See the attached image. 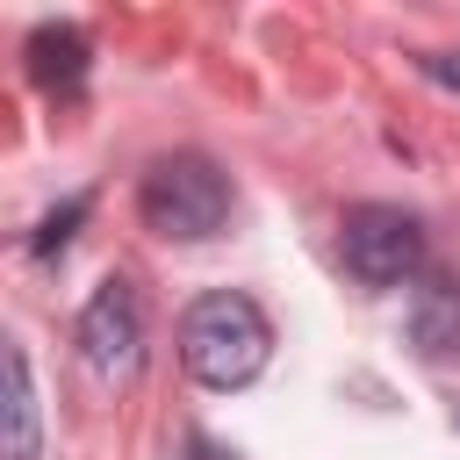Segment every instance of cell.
I'll return each mask as SVG.
<instances>
[{"mask_svg": "<svg viewBox=\"0 0 460 460\" xmlns=\"http://www.w3.org/2000/svg\"><path fill=\"white\" fill-rule=\"evenodd\" d=\"M180 359H187V374L201 388H244L273 359V323H266V309L252 295L216 288L180 316Z\"/></svg>", "mask_w": 460, "mask_h": 460, "instance_id": "1", "label": "cell"}, {"mask_svg": "<svg viewBox=\"0 0 460 460\" xmlns=\"http://www.w3.org/2000/svg\"><path fill=\"white\" fill-rule=\"evenodd\" d=\"M137 216H144L158 237H180V244L216 237V230L230 223V180H223L216 158H201V151H172V158H158V165L144 172V187H137Z\"/></svg>", "mask_w": 460, "mask_h": 460, "instance_id": "2", "label": "cell"}, {"mask_svg": "<svg viewBox=\"0 0 460 460\" xmlns=\"http://www.w3.org/2000/svg\"><path fill=\"white\" fill-rule=\"evenodd\" d=\"M338 259H345V273H352L359 288H402V280H417V266H424V223H417L410 208L359 201V208H345V223H338Z\"/></svg>", "mask_w": 460, "mask_h": 460, "instance_id": "3", "label": "cell"}, {"mask_svg": "<svg viewBox=\"0 0 460 460\" xmlns=\"http://www.w3.org/2000/svg\"><path fill=\"white\" fill-rule=\"evenodd\" d=\"M137 345H144V309H137V288L129 280H101L93 302L79 309V352L93 374H129L137 367Z\"/></svg>", "mask_w": 460, "mask_h": 460, "instance_id": "4", "label": "cell"}, {"mask_svg": "<svg viewBox=\"0 0 460 460\" xmlns=\"http://www.w3.org/2000/svg\"><path fill=\"white\" fill-rule=\"evenodd\" d=\"M410 338L424 359H460V273H431L410 302Z\"/></svg>", "mask_w": 460, "mask_h": 460, "instance_id": "5", "label": "cell"}, {"mask_svg": "<svg viewBox=\"0 0 460 460\" xmlns=\"http://www.w3.org/2000/svg\"><path fill=\"white\" fill-rule=\"evenodd\" d=\"M29 72H36V86H50V93H72V86L86 79V36H79L72 22H58V29H36V36H29Z\"/></svg>", "mask_w": 460, "mask_h": 460, "instance_id": "6", "label": "cell"}, {"mask_svg": "<svg viewBox=\"0 0 460 460\" xmlns=\"http://www.w3.org/2000/svg\"><path fill=\"white\" fill-rule=\"evenodd\" d=\"M7 460H36V388H29V352H7Z\"/></svg>", "mask_w": 460, "mask_h": 460, "instance_id": "7", "label": "cell"}, {"mask_svg": "<svg viewBox=\"0 0 460 460\" xmlns=\"http://www.w3.org/2000/svg\"><path fill=\"white\" fill-rule=\"evenodd\" d=\"M79 216H86V194H72L58 216H43V230H36V252H65V244H72V230H79Z\"/></svg>", "mask_w": 460, "mask_h": 460, "instance_id": "8", "label": "cell"}, {"mask_svg": "<svg viewBox=\"0 0 460 460\" xmlns=\"http://www.w3.org/2000/svg\"><path fill=\"white\" fill-rule=\"evenodd\" d=\"M417 65H424V72H431L438 86H460V50H424Z\"/></svg>", "mask_w": 460, "mask_h": 460, "instance_id": "9", "label": "cell"}, {"mask_svg": "<svg viewBox=\"0 0 460 460\" xmlns=\"http://www.w3.org/2000/svg\"><path fill=\"white\" fill-rule=\"evenodd\" d=\"M187 460H223V453H216L208 438H194V446H187Z\"/></svg>", "mask_w": 460, "mask_h": 460, "instance_id": "10", "label": "cell"}]
</instances>
